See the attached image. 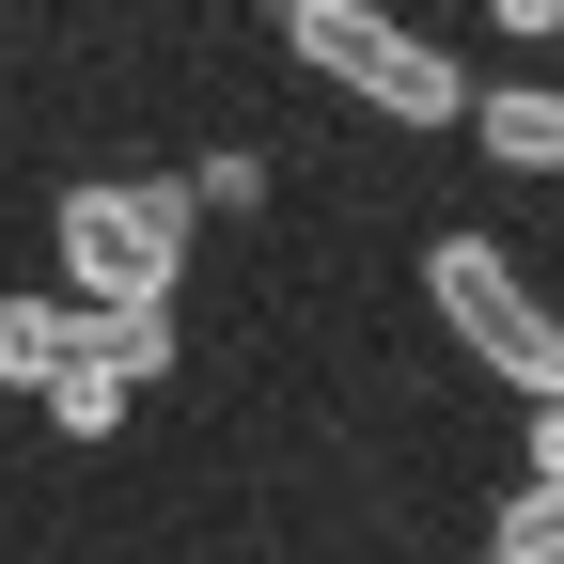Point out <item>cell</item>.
I'll return each instance as SVG.
<instances>
[{"label": "cell", "instance_id": "cell-9", "mask_svg": "<svg viewBox=\"0 0 564 564\" xmlns=\"http://www.w3.org/2000/svg\"><path fill=\"white\" fill-rule=\"evenodd\" d=\"M486 17H502V32H564V0H486Z\"/></svg>", "mask_w": 564, "mask_h": 564}, {"label": "cell", "instance_id": "cell-5", "mask_svg": "<svg viewBox=\"0 0 564 564\" xmlns=\"http://www.w3.org/2000/svg\"><path fill=\"white\" fill-rule=\"evenodd\" d=\"M470 141H486L502 173H564V79H502V95L470 110Z\"/></svg>", "mask_w": 564, "mask_h": 564}, {"label": "cell", "instance_id": "cell-6", "mask_svg": "<svg viewBox=\"0 0 564 564\" xmlns=\"http://www.w3.org/2000/svg\"><path fill=\"white\" fill-rule=\"evenodd\" d=\"M126 408H141V392H126V377L95 361V345H79V377H63V392H47V423H63V440H110V423H126Z\"/></svg>", "mask_w": 564, "mask_h": 564}, {"label": "cell", "instance_id": "cell-1", "mask_svg": "<svg viewBox=\"0 0 564 564\" xmlns=\"http://www.w3.org/2000/svg\"><path fill=\"white\" fill-rule=\"evenodd\" d=\"M267 32L299 47L345 110H377V126H470V110H486V95L455 79V47L408 32V17H377V0H267Z\"/></svg>", "mask_w": 564, "mask_h": 564}, {"label": "cell", "instance_id": "cell-8", "mask_svg": "<svg viewBox=\"0 0 564 564\" xmlns=\"http://www.w3.org/2000/svg\"><path fill=\"white\" fill-rule=\"evenodd\" d=\"M533 486H564V408H533Z\"/></svg>", "mask_w": 564, "mask_h": 564}, {"label": "cell", "instance_id": "cell-3", "mask_svg": "<svg viewBox=\"0 0 564 564\" xmlns=\"http://www.w3.org/2000/svg\"><path fill=\"white\" fill-rule=\"evenodd\" d=\"M423 299H440V329H455L502 392L564 408V314L533 299L518 267H502V236H470V220H455V236H423Z\"/></svg>", "mask_w": 564, "mask_h": 564}, {"label": "cell", "instance_id": "cell-4", "mask_svg": "<svg viewBox=\"0 0 564 564\" xmlns=\"http://www.w3.org/2000/svg\"><path fill=\"white\" fill-rule=\"evenodd\" d=\"M79 345H95L79 299H0V392H63V377H79Z\"/></svg>", "mask_w": 564, "mask_h": 564}, {"label": "cell", "instance_id": "cell-2", "mask_svg": "<svg viewBox=\"0 0 564 564\" xmlns=\"http://www.w3.org/2000/svg\"><path fill=\"white\" fill-rule=\"evenodd\" d=\"M188 220H204V188H173V173L63 188V282H79V314H173V282H188Z\"/></svg>", "mask_w": 564, "mask_h": 564}, {"label": "cell", "instance_id": "cell-7", "mask_svg": "<svg viewBox=\"0 0 564 564\" xmlns=\"http://www.w3.org/2000/svg\"><path fill=\"white\" fill-rule=\"evenodd\" d=\"M95 361L141 392V377H173V314H95Z\"/></svg>", "mask_w": 564, "mask_h": 564}]
</instances>
